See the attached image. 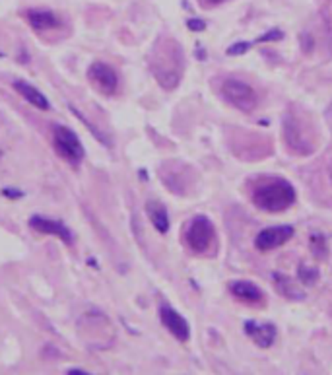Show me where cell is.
Returning <instances> with one entry per match:
<instances>
[{
  "instance_id": "obj_1",
  "label": "cell",
  "mask_w": 332,
  "mask_h": 375,
  "mask_svg": "<svg viewBox=\"0 0 332 375\" xmlns=\"http://www.w3.org/2000/svg\"><path fill=\"white\" fill-rule=\"evenodd\" d=\"M150 69L161 88H175L183 74V51L179 47V43L171 40L159 43L156 49L152 51Z\"/></svg>"
},
{
  "instance_id": "obj_2",
  "label": "cell",
  "mask_w": 332,
  "mask_h": 375,
  "mask_svg": "<svg viewBox=\"0 0 332 375\" xmlns=\"http://www.w3.org/2000/svg\"><path fill=\"white\" fill-rule=\"evenodd\" d=\"M295 200L292 183L280 177L259 179L253 189V202L266 212H282Z\"/></svg>"
},
{
  "instance_id": "obj_3",
  "label": "cell",
  "mask_w": 332,
  "mask_h": 375,
  "mask_svg": "<svg viewBox=\"0 0 332 375\" xmlns=\"http://www.w3.org/2000/svg\"><path fill=\"white\" fill-rule=\"evenodd\" d=\"M51 132H53V144H55L57 154L62 159H67L70 166L78 168L86 158V148H84L82 140L78 139V134L64 125H53Z\"/></svg>"
},
{
  "instance_id": "obj_4",
  "label": "cell",
  "mask_w": 332,
  "mask_h": 375,
  "mask_svg": "<svg viewBox=\"0 0 332 375\" xmlns=\"http://www.w3.org/2000/svg\"><path fill=\"white\" fill-rule=\"evenodd\" d=\"M185 243L195 253H206L214 243V226L206 216H195L185 229Z\"/></svg>"
},
{
  "instance_id": "obj_5",
  "label": "cell",
  "mask_w": 332,
  "mask_h": 375,
  "mask_svg": "<svg viewBox=\"0 0 332 375\" xmlns=\"http://www.w3.org/2000/svg\"><path fill=\"white\" fill-rule=\"evenodd\" d=\"M222 96L227 103H231L234 107L241 111H253L259 103L256 91L249 84L235 78H227L222 84Z\"/></svg>"
},
{
  "instance_id": "obj_6",
  "label": "cell",
  "mask_w": 332,
  "mask_h": 375,
  "mask_svg": "<svg viewBox=\"0 0 332 375\" xmlns=\"http://www.w3.org/2000/svg\"><path fill=\"white\" fill-rule=\"evenodd\" d=\"M88 78L105 96H113L119 88L117 72H115L113 67H109L107 62H103V60H96V62L89 64Z\"/></svg>"
},
{
  "instance_id": "obj_7",
  "label": "cell",
  "mask_w": 332,
  "mask_h": 375,
  "mask_svg": "<svg viewBox=\"0 0 332 375\" xmlns=\"http://www.w3.org/2000/svg\"><path fill=\"white\" fill-rule=\"evenodd\" d=\"M283 139L288 142V146L297 154L307 156L313 152V139H309V134L302 127V123L292 115L283 119Z\"/></svg>"
},
{
  "instance_id": "obj_8",
  "label": "cell",
  "mask_w": 332,
  "mask_h": 375,
  "mask_svg": "<svg viewBox=\"0 0 332 375\" xmlns=\"http://www.w3.org/2000/svg\"><path fill=\"white\" fill-rule=\"evenodd\" d=\"M159 319H161L164 326H166L171 335L175 336L177 340H181V342H186V340H189V336H191V326L186 323L185 317L179 315L173 307L167 306V304H161V306H159Z\"/></svg>"
},
{
  "instance_id": "obj_9",
  "label": "cell",
  "mask_w": 332,
  "mask_h": 375,
  "mask_svg": "<svg viewBox=\"0 0 332 375\" xmlns=\"http://www.w3.org/2000/svg\"><path fill=\"white\" fill-rule=\"evenodd\" d=\"M292 236V226L266 227V229H263L259 236L254 237V247H256L259 251H270V249H276V247L283 245L286 241H290Z\"/></svg>"
},
{
  "instance_id": "obj_10",
  "label": "cell",
  "mask_w": 332,
  "mask_h": 375,
  "mask_svg": "<svg viewBox=\"0 0 332 375\" xmlns=\"http://www.w3.org/2000/svg\"><path fill=\"white\" fill-rule=\"evenodd\" d=\"M30 226L40 232V234H47V236L59 237L60 241H64L67 245H70L74 241V236L70 232V227H67L62 222H57V220H49L45 216H33L30 218Z\"/></svg>"
},
{
  "instance_id": "obj_11",
  "label": "cell",
  "mask_w": 332,
  "mask_h": 375,
  "mask_svg": "<svg viewBox=\"0 0 332 375\" xmlns=\"http://www.w3.org/2000/svg\"><path fill=\"white\" fill-rule=\"evenodd\" d=\"M229 292L235 299L243 302V304H249V306H259L263 304L264 294L263 290L259 286H254L253 282H245V280H237V282H231L229 284Z\"/></svg>"
},
{
  "instance_id": "obj_12",
  "label": "cell",
  "mask_w": 332,
  "mask_h": 375,
  "mask_svg": "<svg viewBox=\"0 0 332 375\" xmlns=\"http://www.w3.org/2000/svg\"><path fill=\"white\" fill-rule=\"evenodd\" d=\"M26 20L35 31H47L55 30L60 26V18L53 10H45V8H31L26 12Z\"/></svg>"
},
{
  "instance_id": "obj_13",
  "label": "cell",
  "mask_w": 332,
  "mask_h": 375,
  "mask_svg": "<svg viewBox=\"0 0 332 375\" xmlns=\"http://www.w3.org/2000/svg\"><path fill=\"white\" fill-rule=\"evenodd\" d=\"M14 89L20 94L21 98L26 99L30 105H33V107L41 109V111H49L51 109V101L49 98L43 94V91H40V89L35 88V86H31L30 82H24V80H14Z\"/></svg>"
},
{
  "instance_id": "obj_14",
  "label": "cell",
  "mask_w": 332,
  "mask_h": 375,
  "mask_svg": "<svg viewBox=\"0 0 332 375\" xmlns=\"http://www.w3.org/2000/svg\"><path fill=\"white\" fill-rule=\"evenodd\" d=\"M245 333L253 338L261 348H268L274 345L276 338V326L272 323H254V321H247L245 323Z\"/></svg>"
},
{
  "instance_id": "obj_15",
  "label": "cell",
  "mask_w": 332,
  "mask_h": 375,
  "mask_svg": "<svg viewBox=\"0 0 332 375\" xmlns=\"http://www.w3.org/2000/svg\"><path fill=\"white\" fill-rule=\"evenodd\" d=\"M146 212L150 222L154 224L157 232L159 234H167V229H169V216H167L166 207L161 202H157V200H148Z\"/></svg>"
},
{
  "instance_id": "obj_16",
  "label": "cell",
  "mask_w": 332,
  "mask_h": 375,
  "mask_svg": "<svg viewBox=\"0 0 332 375\" xmlns=\"http://www.w3.org/2000/svg\"><path fill=\"white\" fill-rule=\"evenodd\" d=\"M278 40H282V31L272 30V31H268V33H264V35H261L259 40L245 41V43H235V45H231V47L227 49V55H243L245 51H249L253 45H256V43H264V41H278Z\"/></svg>"
},
{
  "instance_id": "obj_17",
  "label": "cell",
  "mask_w": 332,
  "mask_h": 375,
  "mask_svg": "<svg viewBox=\"0 0 332 375\" xmlns=\"http://www.w3.org/2000/svg\"><path fill=\"white\" fill-rule=\"evenodd\" d=\"M274 282H276V286H278V290L282 292V296H288L292 297V299H302L303 294L297 290V288L293 286L292 282H290V278L288 277H282V274H274Z\"/></svg>"
},
{
  "instance_id": "obj_18",
  "label": "cell",
  "mask_w": 332,
  "mask_h": 375,
  "mask_svg": "<svg viewBox=\"0 0 332 375\" xmlns=\"http://www.w3.org/2000/svg\"><path fill=\"white\" fill-rule=\"evenodd\" d=\"M311 251L317 259L326 257V243H324V237L321 234H313L311 236Z\"/></svg>"
},
{
  "instance_id": "obj_19",
  "label": "cell",
  "mask_w": 332,
  "mask_h": 375,
  "mask_svg": "<svg viewBox=\"0 0 332 375\" xmlns=\"http://www.w3.org/2000/svg\"><path fill=\"white\" fill-rule=\"evenodd\" d=\"M319 278V272L309 267H299V280L305 284H315V280Z\"/></svg>"
},
{
  "instance_id": "obj_20",
  "label": "cell",
  "mask_w": 332,
  "mask_h": 375,
  "mask_svg": "<svg viewBox=\"0 0 332 375\" xmlns=\"http://www.w3.org/2000/svg\"><path fill=\"white\" fill-rule=\"evenodd\" d=\"M186 26H189L191 30H195V31H202L206 28V24L202 20H189V21H186Z\"/></svg>"
},
{
  "instance_id": "obj_21",
  "label": "cell",
  "mask_w": 332,
  "mask_h": 375,
  "mask_svg": "<svg viewBox=\"0 0 332 375\" xmlns=\"http://www.w3.org/2000/svg\"><path fill=\"white\" fill-rule=\"evenodd\" d=\"M2 193H4L6 197H10V198H21V197H24V193H21V191H16V189H4Z\"/></svg>"
},
{
  "instance_id": "obj_22",
  "label": "cell",
  "mask_w": 332,
  "mask_h": 375,
  "mask_svg": "<svg viewBox=\"0 0 332 375\" xmlns=\"http://www.w3.org/2000/svg\"><path fill=\"white\" fill-rule=\"evenodd\" d=\"M224 0H202V4L204 6H218V4H222Z\"/></svg>"
},
{
  "instance_id": "obj_23",
  "label": "cell",
  "mask_w": 332,
  "mask_h": 375,
  "mask_svg": "<svg viewBox=\"0 0 332 375\" xmlns=\"http://www.w3.org/2000/svg\"><path fill=\"white\" fill-rule=\"evenodd\" d=\"M67 374L69 375H88V372H84V369H69Z\"/></svg>"
},
{
  "instance_id": "obj_24",
  "label": "cell",
  "mask_w": 332,
  "mask_h": 375,
  "mask_svg": "<svg viewBox=\"0 0 332 375\" xmlns=\"http://www.w3.org/2000/svg\"><path fill=\"white\" fill-rule=\"evenodd\" d=\"M329 173H331V181H332V166H331V171H329Z\"/></svg>"
}]
</instances>
